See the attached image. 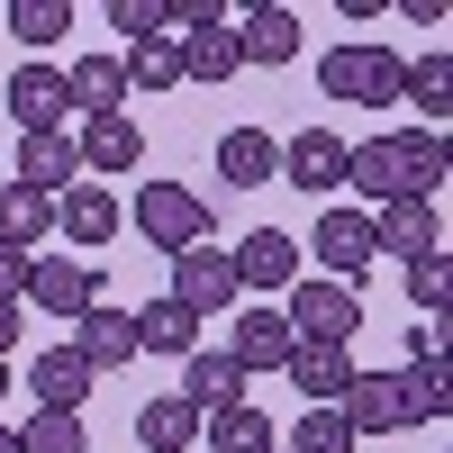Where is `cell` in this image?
<instances>
[{"mask_svg":"<svg viewBox=\"0 0 453 453\" xmlns=\"http://www.w3.org/2000/svg\"><path fill=\"white\" fill-rule=\"evenodd\" d=\"M444 173H453V164H444V136H435V127H418V136L399 127V136L345 145V181H354L363 200H381V209H390V200H435Z\"/></svg>","mask_w":453,"mask_h":453,"instance_id":"6da1fadb","label":"cell"},{"mask_svg":"<svg viewBox=\"0 0 453 453\" xmlns=\"http://www.w3.org/2000/svg\"><path fill=\"white\" fill-rule=\"evenodd\" d=\"M318 82L326 100H345V109H399V82H408V64L390 46H372V36H354V46H335L318 64Z\"/></svg>","mask_w":453,"mask_h":453,"instance_id":"7a4b0ae2","label":"cell"},{"mask_svg":"<svg viewBox=\"0 0 453 453\" xmlns=\"http://www.w3.org/2000/svg\"><path fill=\"white\" fill-rule=\"evenodd\" d=\"M281 318H290V335H299V345H354V326H363V299H354L345 281H318V273H299V281L281 290Z\"/></svg>","mask_w":453,"mask_h":453,"instance_id":"3957f363","label":"cell"},{"mask_svg":"<svg viewBox=\"0 0 453 453\" xmlns=\"http://www.w3.org/2000/svg\"><path fill=\"white\" fill-rule=\"evenodd\" d=\"M136 236L155 254H181V245L218 236V218H209V200L191 191V181H145V191H136Z\"/></svg>","mask_w":453,"mask_h":453,"instance_id":"277c9868","label":"cell"},{"mask_svg":"<svg viewBox=\"0 0 453 453\" xmlns=\"http://www.w3.org/2000/svg\"><path fill=\"white\" fill-rule=\"evenodd\" d=\"M19 299H27V309H46L55 326H73V318L100 299V273H91L82 254H27V290H19Z\"/></svg>","mask_w":453,"mask_h":453,"instance_id":"5b68a950","label":"cell"},{"mask_svg":"<svg viewBox=\"0 0 453 453\" xmlns=\"http://www.w3.org/2000/svg\"><path fill=\"white\" fill-rule=\"evenodd\" d=\"M173 299H181L200 326L226 309V299H236V263H226L218 236H200V245H181V254H173Z\"/></svg>","mask_w":453,"mask_h":453,"instance_id":"8992f818","label":"cell"},{"mask_svg":"<svg viewBox=\"0 0 453 453\" xmlns=\"http://www.w3.org/2000/svg\"><path fill=\"white\" fill-rule=\"evenodd\" d=\"M309 254H318V281H363L372 273V218L363 209H326L318 218V236H309Z\"/></svg>","mask_w":453,"mask_h":453,"instance_id":"52a82bcc","label":"cell"},{"mask_svg":"<svg viewBox=\"0 0 453 453\" xmlns=\"http://www.w3.org/2000/svg\"><path fill=\"white\" fill-rule=\"evenodd\" d=\"M10 119H19V136H64L73 91H64L55 64H19V73H10Z\"/></svg>","mask_w":453,"mask_h":453,"instance_id":"ba28073f","label":"cell"},{"mask_svg":"<svg viewBox=\"0 0 453 453\" xmlns=\"http://www.w3.org/2000/svg\"><path fill=\"white\" fill-rule=\"evenodd\" d=\"M281 181L326 200L335 181H345V136H335V127H299V136H281Z\"/></svg>","mask_w":453,"mask_h":453,"instance_id":"9c48e42d","label":"cell"},{"mask_svg":"<svg viewBox=\"0 0 453 453\" xmlns=\"http://www.w3.org/2000/svg\"><path fill=\"white\" fill-rule=\"evenodd\" d=\"M73 354H82L91 372L136 363V309H109V299H91V309L73 318Z\"/></svg>","mask_w":453,"mask_h":453,"instance_id":"30bf717a","label":"cell"},{"mask_svg":"<svg viewBox=\"0 0 453 453\" xmlns=\"http://www.w3.org/2000/svg\"><path fill=\"white\" fill-rule=\"evenodd\" d=\"M226 263H236V290H290L299 281V236H281V226H254V236L236 245V254H226Z\"/></svg>","mask_w":453,"mask_h":453,"instance_id":"8fae6325","label":"cell"},{"mask_svg":"<svg viewBox=\"0 0 453 453\" xmlns=\"http://www.w3.org/2000/svg\"><path fill=\"white\" fill-rule=\"evenodd\" d=\"M181 82H236L245 73V55H236V27L226 19H181Z\"/></svg>","mask_w":453,"mask_h":453,"instance_id":"7c38bea8","label":"cell"},{"mask_svg":"<svg viewBox=\"0 0 453 453\" xmlns=\"http://www.w3.org/2000/svg\"><path fill=\"white\" fill-rule=\"evenodd\" d=\"M55 236L64 245H109V236H119V191H109V181H73V191L55 200Z\"/></svg>","mask_w":453,"mask_h":453,"instance_id":"4fadbf2b","label":"cell"},{"mask_svg":"<svg viewBox=\"0 0 453 453\" xmlns=\"http://www.w3.org/2000/svg\"><path fill=\"white\" fill-rule=\"evenodd\" d=\"M290 345H299L290 318L263 299V309H245V318H236V335H226V363H236V372H281V363H290Z\"/></svg>","mask_w":453,"mask_h":453,"instance_id":"5bb4252c","label":"cell"},{"mask_svg":"<svg viewBox=\"0 0 453 453\" xmlns=\"http://www.w3.org/2000/svg\"><path fill=\"white\" fill-rule=\"evenodd\" d=\"M218 181H226V191H263V181H281L273 127H226L218 136Z\"/></svg>","mask_w":453,"mask_h":453,"instance_id":"9a60e30c","label":"cell"},{"mask_svg":"<svg viewBox=\"0 0 453 453\" xmlns=\"http://www.w3.org/2000/svg\"><path fill=\"white\" fill-rule=\"evenodd\" d=\"M335 418L354 426V444L363 435H399V372H354L345 399H335Z\"/></svg>","mask_w":453,"mask_h":453,"instance_id":"2e32d148","label":"cell"},{"mask_svg":"<svg viewBox=\"0 0 453 453\" xmlns=\"http://www.w3.org/2000/svg\"><path fill=\"white\" fill-rule=\"evenodd\" d=\"M73 181H82V155H73V136H19V191L64 200Z\"/></svg>","mask_w":453,"mask_h":453,"instance_id":"e0dca14e","label":"cell"},{"mask_svg":"<svg viewBox=\"0 0 453 453\" xmlns=\"http://www.w3.org/2000/svg\"><path fill=\"white\" fill-rule=\"evenodd\" d=\"M372 254H444V236H435V200H390L381 218H372Z\"/></svg>","mask_w":453,"mask_h":453,"instance_id":"ac0fdd59","label":"cell"},{"mask_svg":"<svg viewBox=\"0 0 453 453\" xmlns=\"http://www.w3.org/2000/svg\"><path fill=\"white\" fill-rule=\"evenodd\" d=\"M100 381V372L82 363V354H73V345H46V354H36L27 363V390H36V408H73V418H82V390Z\"/></svg>","mask_w":453,"mask_h":453,"instance_id":"d6986e66","label":"cell"},{"mask_svg":"<svg viewBox=\"0 0 453 453\" xmlns=\"http://www.w3.org/2000/svg\"><path fill=\"white\" fill-rule=\"evenodd\" d=\"M290 381H299V399H309V408H335V399H345V381H354V354L345 345H290Z\"/></svg>","mask_w":453,"mask_h":453,"instance_id":"ffe728a7","label":"cell"},{"mask_svg":"<svg viewBox=\"0 0 453 453\" xmlns=\"http://www.w3.org/2000/svg\"><path fill=\"white\" fill-rule=\"evenodd\" d=\"M173 399H191L200 418H218V408H236V399H245V372L226 363V354L200 345V354H181V390H173Z\"/></svg>","mask_w":453,"mask_h":453,"instance_id":"44dd1931","label":"cell"},{"mask_svg":"<svg viewBox=\"0 0 453 453\" xmlns=\"http://www.w3.org/2000/svg\"><path fill=\"white\" fill-rule=\"evenodd\" d=\"M73 155H82V173H136V155H145V136H136V119L119 109V119H82V145H73Z\"/></svg>","mask_w":453,"mask_h":453,"instance_id":"7402d4cb","label":"cell"},{"mask_svg":"<svg viewBox=\"0 0 453 453\" xmlns=\"http://www.w3.org/2000/svg\"><path fill=\"white\" fill-rule=\"evenodd\" d=\"M64 91H73L82 119H119V109H127V64L119 55H82V64L64 73Z\"/></svg>","mask_w":453,"mask_h":453,"instance_id":"603a6c76","label":"cell"},{"mask_svg":"<svg viewBox=\"0 0 453 453\" xmlns=\"http://www.w3.org/2000/svg\"><path fill=\"white\" fill-rule=\"evenodd\" d=\"M136 354H200V318L191 309H181V299L164 290V299H145V309H136Z\"/></svg>","mask_w":453,"mask_h":453,"instance_id":"cb8c5ba5","label":"cell"},{"mask_svg":"<svg viewBox=\"0 0 453 453\" xmlns=\"http://www.w3.org/2000/svg\"><path fill=\"white\" fill-rule=\"evenodd\" d=\"M236 55L245 64H290L299 55V10H245L236 19Z\"/></svg>","mask_w":453,"mask_h":453,"instance_id":"d4e9b609","label":"cell"},{"mask_svg":"<svg viewBox=\"0 0 453 453\" xmlns=\"http://www.w3.org/2000/svg\"><path fill=\"white\" fill-rule=\"evenodd\" d=\"M55 236V200H36V191H19V181H0V245L10 254H36Z\"/></svg>","mask_w":453,"mask_h":453,"instance_id":"484cf974","label":"cell"},{"mask_svg":"<svg viewBox=\"0 0 453 453\" xmlns=\"http://www.w3.org/2000/svg\"><path fill=\"white\" fill-rule=\"evenodd\" d=\"M444 418H453L444 363H408V372H399V426H444Z\"/></svg>","mask_w":453,"mask_h":453,"instance_id":"4316f807","label":"cell"},{"mask_svg":"<svg viewBox=\"0 0 453 453\" xmlns=\"http://www.w3.org/2000/svg\"><path fill=\"white\" fill-rule=\"evenodd\" d=\"M136 444H145V453H181V444H200V408L173 399V390L145 399V408H136Z\"/></svg>","mask_w":453,"mask_h":453,"instance_id":"83f0119b","label":"cell"},{"mask_svg":"<svg viewBox=\"0 0 453 453\" xmlns=\"http://www.w3.org/2000/svg\"><path fill=\"white\" fill-rule=\"evenodd\" d=\"M200 435H209V453H273V418H263L254 399H236V408H218V418H200Z\"/></svg>","mask_w":453,"mask_h":453,"instance_id":"f1b7e54d","label":"cell"},{"mask_svg":"<svg viewBox=\"0 0 453 453\" xmlns=\"http://www.w3.org/2000/svg\"><path fill=\"white\" fill-rule=\"evenodd\" d=\"M119 64H127V91H173L181 82V46L173 36H145V46H127Z\"/></svg>","mask_w":453,"mask_h":453,"instance_id":"f546056e","label":"cell"},{"mask_svg":"<svg viewBox=\"0 0 453 453\" xmlns=\"http://www.w3.org/2000/svg\"><path fill=\"white\" fill-rule=\"evenodd\" d=\"M19 453H91V435H82L73 408H36V418L19 426Z\"/></svg>","mask_w":453,"mask_h":453,"instance_id":"4dcf8cb0","label":"cell"},{"mask_svg":"<svg viewBox=\"0 0 453 453\" xmlns=\"http://www.w3.org/2000/svg\"><path fill=\"white\" fill-rule=\"evenodd\" d=\"M10 36H19V46H55V36H73V0H10Z\"/></svg>","mask_w":453,"mask_h":453,"instance_id":"1f68e13d","label":"cell"},{"mask_svg":"<svg viewBox=\"0 0 453 453\" xmlns=\"http://www.w3.org/2000/svg\"><path fill=\"white\" fill-rule=\"evenodd\" d=\"M399 100H418V109H435V119H444V109H453V55H444V46L418 55V64H408V82H399Z\"/></svg>","mask_w":453,"mask_h":453,"instance_id":"d6a6232c","label":"cell"},{"mask_svg":"<svg viewBox=\"0 0 453 453\" xmlns=\"http://www.w3.org/2000/svg\"><path fill=\"white\" fill-rule=\"evenodd\" d=\"M109 27H119L127 46H145V36H173L181 10H173V0H109Z\"/></svg>","mask_w":453,"mask_h":453,"instance_id":"836d02e7","label":"cell"},{"mask_svg":"<svg viewBox=\"0 0 453 453\" xmlns=\"http://www.w3.org/2000/svg\"><path fill=\"white\" fill-rule=\"evenodd\" d=\"M281 453H354V426L335 418V408H309V418H299V435H290Z\"/></svg>","mask_w":453,"mask_h":453,"instance_id":"e575fe53","label":"cell"},{"mask_svg":"<svg viewBox=\"0 0 453 453\" xmlns=\"http://www.w3.org/2000/svg\"><path fill=\"white\" fill-rule=\"evenodd\" d=\"M444 290H453V273H444V254H418V263H408V299H418L426 318H444Z\"/></svg>","mask_w":453,"mask_h":453,"instance_id":"d590c367","label":"cell"},{"mask_svg":"<svg viewBox=\"0 0 453 453\" xmlns=\"http://www.w3.org/2000/svg\"><path fill=\"white\" fill-rule=\"evenodd\" d=\"M408 363H444V318H418V326H408Z\"/></svg>","mask_w":453,"mask_h":453,"instance_id":"8d00e7d4","label":"cell"},{"mask_svg":"<svg viewBox=\"0 0 453 453\" xmlns=\"http://www.w3.org/2000/svg\"><path fill=\"white\" fill-rule=\"evenodd\" d=\"M19 290H27V254H10V245H0V299L19 309Z\"/></svg>","mask_w":453,"mask_h":453,"instance_id":"74e56055","label":"cell"},{"mask_svg":"<svg viewBox=\"0 0 453 453\" xmlns=\"http://www.w3.org/2000/svg\"><path fill=\"white\" fill-rule=\"evenodd\" d=\"M19 335H27V326H19V309H10V299H0V363L19 354Z\"/></svg>","mask_w":453,"mask_h":453,"instance_id":"f35d334b","label":"cell"},{"mask_svg":"<svg viewBox=\"0 0 453 453\" xmlns=\"http://www.w3.org/2000/svg\"><path fill=\"white\" fill-rule=\"evenodd\" d=\"M0 453H19V426H0Z\"/></svg>","mask_w":453,"mask_h":453,"instance_id":"ab89813d","label":"cell"},{"mask_svg":"<svg viewBox=\"0 0 453 453\" xmlns=\"http://www.w3.org/2000/svg\"><path fill=\"white\" fill-rule=\"evenodd\" d=\"M0 399H10V363H0Z\"/></svg>","mask_w":453,"mask_h":453,"instance_id":"60d3db41","label":"cell"},{"mask_svg":"<svg viewBox=\"0 0 453 453\" xmlns=\"http://www.w3.org/2000/svg\"><path fill=\"white\" fill-rule=\"evenodd\" d=\"M273 453H281V444H273Z\"/></svg>","mask_w":453,"mask_h":453,"instance_id":"b9f144b4","label":"cell"}]
</instances>
